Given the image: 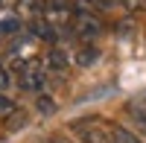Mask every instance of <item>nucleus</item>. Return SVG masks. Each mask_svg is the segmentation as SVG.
Segmentation results:
<instances>
[{
	"instance_id": "20e7f679",
	"label": "nucleus",
	"mask_w": 146,
	"mask_h": 143,
	"mask_svg": "<svg viewBox=\"0 0 146 143\" xmlns=\"http://www.w3.org/2000/svg\"><path fill=\"white\" fill-rule=\"evenodd\" d=\"M47 70L50 73H56V76H64L67 73V67H70V58H67V53L64 50H58V47H53L50 53H47Z\"/></svg>"
},
{
	"instance_id": "423d86ee",
	"label": "nucleus",
	"mask_w": 146,
	"mask_h": 143,
	"mask_svg": "<svg viewBox=\"0 0 146 143\" xmlns=\"http://www.w3.org/2000/svg\"><path fill=\"white\" fill-rule=\"evenodd\" d=\"M35 108H38V114H44V117H50V114L56 111V102H53L50 97H38V102H35Z\"/></svg>"
},
{
	"instance_id": "7ed1b4c3",
	"label": "nucleus",
	"mask_w": 146,
	"mask_h": 143,
	"mask_svg": "<svg viewBox=\"0 0 146 143\" xmlns=\"http://www.w3.org/2000/svg\"><path fill=\"white\" fill-rule=\"evenodd\" d=\"M70 26H73V35H76L79 41H94L96 35L102 32L100 18H96V15H88V12H79V15H73Z\"/></svg>"
},
{
	"instance_id": "f257e3e1",
	"label": "nucleus",
	"mask_w": 146,
	"mask_h": 143,
	"mask_svg": "<svg viewBox=\"0 0 146 143\" xmlns=\"http://www.w3.org/2000/svg\"><path fill=\"white\" fill-rule=\"evenodd\" d=\"M18 85L21 91H29V93H41L47 85V67H41L38 62H27L18 67Z\"/></svg>"
},
{
	"instance_id": "6e6552de",
	"label": "nucleus",
	"mask_w": 146,
	"mask_h": 143,
	"mask_svg": "<svg viewBox=\"0 0 146 143\" xmlns=\"http://www.w3.org/2000/svg\"><path fill=\"white\" fill-rule=\"evenodd\" d=\"M6 120H9V128H21L23 123H27V117H23V111H15V114H9Z\"/></svg>"
},
{
	"instance_id": "9b49d317",
	"label": "nucleus",
	"mask_w": 146,
	"mask_h": 143,
	"mask_svg": "<svg viewBox=\"0 0 146 143\" xmlns=\"http://www.w3.org/2000/svg\"><path fill=\"white\" fill-rule=\"evenodd\" d=\"M47 6H70V0H44Z\"/></svg>"
},
{
	"instance_id": "39448f33",
	"label": "nucleus",
	"mask_w": 146,
	"mask_h": 143,
	"mask_svg": "<svg viewBox=\"0 0 146 143\" xmlns=\"http://www.w3.org/2000/svg\"><path fill=\"white\" fill-rule=\"evenodd\" d=\"M96 56H100V53H96V47H85V50L76 56V64H79V67H88L91 62H96Z\"/></svg>"
},
{
	"instance_id": "1a4fd4ad",
	"label": "nucleus",
	"mask_w": 146,
	"mask_h": 143,
	"mask_svg": "<svg viewBox=\"0 0 146 143\" xmlns=\"http://www.w3.org/2000/svg\"><path fill=\"white\" fill-rule=\"evenodd\" d=\"M9 85H12V76H9V70L0 64V93H6V91H9Z\"/></svg>"
},
{
	"instance_id": "f03ea898",
	"label": "nucleus",
	"mask_w": 146,
	"mask_h": 143,
	"mask_svg": "<svg viewBox=\"0 0 146 143\" xmlns=\"http://www.w3.org/2000/svg\"><path fill=\"white\" fill-rule=\"evenodd\" d=\"M73 132L82 143H111V128H105L100 120H79Z\"/></svg>"
},
{
	"instance_id": "9d476101",
	"label": "nucleus",
	"mask_w": 146,
	"mask_h": 143,
	"mask_svg": "<svg viewBox=\"0 0 146 143\" xmlns=\"http://www.w3.org/2000/svg\"><path fill=\"white\" fill-rule=\"evenodd\" d=\"M126 9L129 12H143L146 9V0H126Z\"/></svg>"
},
{
	"instance_id": "0eeeda50",
	"label": "nucleus",
	"mask_w": 146,
	"mask_h": 143,
	"mask_svg": "<svg viewBox=\"0 0 146 143\" xmlns=\"http://www.w3.org/2000/svg\"><path fill=\"white\" fill-rule=\"evenodd\" d=\"M15 111H18V105L12 102V99L6 97V93H0V117L6 120V117H9V114H15Z\"/></svg>"
}]
</instances>
